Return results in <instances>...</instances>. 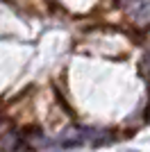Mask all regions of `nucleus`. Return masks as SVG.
<instances>
[{"label":"nucleus","instance_id":"f257e3e1","mask_svg":"<svg viewBox=\"0 0 150 152\" xmlns=\"http://www.w3.org/2000/svg\"><path fill=\"white\" fill-rule=\"evenodd\" d=\"M16 145H18V134H16V129H2V152H12L16 150Z\"/></svg>","mask_w":150,"mask_h":152},{"label":"nucleus","instance_id":"f03ea898","mask_svg":"<svg viewBox=\"0 0 150 152\" xmlns=\"http://www.w3.org/2000/svg\"><path fill=\"white\" fill-rule=\"evenodd\" d=\"M143 2L146 5H148V0H118V5L123 7V9H141V7H143Z\"/></svg>","mask_w":150,"mask_h":152},{"label":"nucleus","instance_id":"7ed1b4c3","mask_svg":"<svg viewBox=\"0 0 150 152\" xmlns=\"http://www.w3.org/2000/svg\"><path fill=\"white\" fill-rule=\"evenodd\" d=\"M141 66H143V70L150 75V52H146V57L141 59Z\"/></svg>","mask_w":150,"mask_h":152}]
</instances>
